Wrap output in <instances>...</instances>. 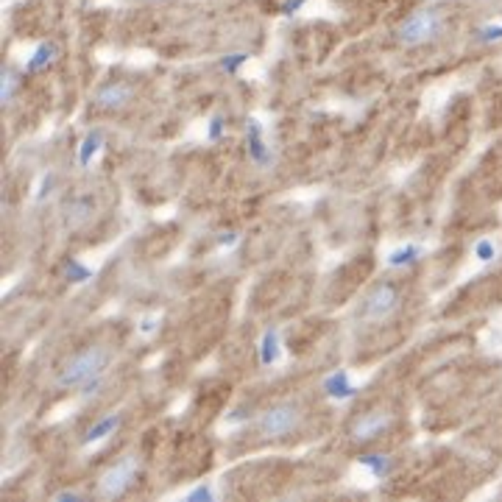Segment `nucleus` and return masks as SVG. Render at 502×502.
Segmentation results:
<instances>
[{"label":"nucleus","mask_w":502,"mask_h":502,"mask_svg":"<svg viewBox=\"0 0 502 502\" xmlns=\"http://www.w3.org/2000/svg\"><path fill=\"white\" fill-rule=\"evenodd\" d=\"M109 360H112V352H109L106 346H87L84 352L73 354V357L62 366V371H59V377H56V388L84 385L87 380L103 374V368L109 366Z\"/></svg>","instance_id":"f257e3e1"},{"label":"nucleus","mask_w":502,"mask_h":502,"mask_svg":"<svg viewBox=\"0 0 502 502\" xmlns=\"http://www.w3.org/2000/svg\"><path fill=\"white\" fill-rule=\"evenodd\" d=\"M438 31H441V17H438V11L422 8V11H413V14L396 28V39H399L405 48H416V45H424V42L436 39Z\"/></svg>","instance_id":"f03ea898"},{"label":"nucleus","mask_w":502,"mask_h":502,"mask_svg":"<svg viewBox=\"0 0 502 502\" xmlns=\"http://www.w3.org/2000/svg\"><path fill=\"white\" fill-rule=\"evenodd\" d=\"M134 475H137V458H123L117 461L115 466H109L101 480H98V497L103 500H117L129 492V486L134 483Z\"/></svg>","instance_id":"7ed1b4c3"},{"label":"nucleus","mask_w":502,"mask_h":502,"mask_svg":"<svg viewBox=\"0 0 502 502\" xmlns=\"http://www.w3.org/2000/svg\"><path fill=\"white\" fill-rule=\"evenodd\" d=\"M296 424H299V408L290 405V402H282V405H273L271 410L262 413V419H259V433H262L265 438H282V436H287Z\"/></svg>","instance_id":"20e7f679"},{"label":"nucleus","mask_w":502,"mask_h":502,"mask_svg":"<svg viewBox=\"0 0 502 502\" xmlns=\"http://www.w3.org/2000/svg\"><path fill=\"white\" fill-rule=\"evenodd\" d=\"M396 307H399V290H396L394 285L382 282V285H377V287L366 296V301H363V318H366V321H385Z\"/></svg>","instance_id":"39448f33"},{"label":"nucleus","mask_w":502,"mask_h":502,"mask_svg":"<svg viewBox=\"0 0 502 502\" xmlns=\"http://www.w3.org/2000/svg\"><path fill=\"white\" fill-rule=\"evenodd\" d=\"M391 422H394L391 413H382V410L366 413L352 424V441H374L377 436H382L391 427Z\"/></svg>","instance_id":"423d86ee"},{"label":"nucleus","mask_w":502,"mask_h":502,"mask_svg":"<svg viewBox=\"0 0 502 502\" xmlns=\"http://www.w3.org/2000/svg\"><path fill=\"white\" fill-rule=\"evenodd\" d=\"M131 98H134V87L123 84V81H115V84H103L95 92V106L106 109V112H115V109H123Z\"/></svg>","instance_id":"0eeeda50"},{"label":"nucleus","mask_w":502,"mask_h":502,"mask_svg":"<svg viewBox=\"0 0 502 502\" xmlns=\"http://www.w3.org/2000/svg\"><path fill=\"white\" fill-rule=\"evenodd\" d=\"M95 213V204L89 199H73L64 204V227L67 229H78L84 227Z\"/></svg>","instance_id":"6e6552de"},{"label":"nucleus","mask_w":502,"mask_h":502,"mask_svg":"<svg viewBox=\"0 0 502 502\" xmlns=\"http://www.w3.org/2000/svg\"><path fill=\"white\" fill-rule=\"evenodd\" d=\"M324 391H327V396H332V399H352L357 388L349 382V374H346V371H335V374H329V377L324 380Z\"/></svg>","instance_id":"1a4fd4ad"},{"label":"nucleus","mask_w":502,"mask_h":502,"mask_svg":"<svg viewBox=\"0 0 502 502\" xmlns=\"http://www.w3.org/2000/svg\"><path fill=\"white\" fill-rule=\"evenodd\" d=\"M249 154L257 165H265L268 162V151L262 145V129L257 120H249Z\"/></svg>","instance_id":"9d476101"},{"label":"nucleus","mask_w":502,"mask_h":502,"mask_svg":"<svg viewBox=\"0 0 502 502\" xmlns=\"http://www.w3.org/2000/svg\"><path fill=\"white\" fill-rule=\"evenodd\" d=\"M53 56H56V45H53V42H42V45L31 53V59H28L25 70H28V73H36V70L48 67V64L53 62Z\"/></svg>","instance_id":"9b49d317"},{"label":"nucleus","mask_w":502,"mask_h":502,"mask_svg":"<svg viewBox=\"0 0 502 502\" xmlns=\"http://www.w3.org/2000/svg\"><path fill=\"white\" fill-rule=\"evenodd\" d=\"M276 357H279V335H276V329H268L259 343V360H262V366H271V363H276Z\"/></svg>","instance_id":"f8f14e48"},{"label":"nucleus","mask_w":502,"mask_h":502,"mask_svg":"<svg viewBox=\"0 0 502 502\" xmlns=\"http://www.w3.org/2000/svg\"><path fill=\"white\" fill-rule=\"evenodd\" d=\"M103 145V134L95 129V131H89L87 137H84V143H81V151H78V162L81 165H89V159L98 154V148Z\"/></svg>","instance_id":"ddd939ff"},{"label":"nucleus","mask_w":502,"mask_h":502,"mask_svg":"<svg viewBox=\"0 0 502 502\" xmlns=\"http://www.w3.org/2000/svg\"><path fill=\"white\" fill-rule=\"evenodd\" d=\"M120 424V416H106L103 422H98L95 427H89L87 430V436H84V444H92V441H101V438H106L115 427Z\"/></svg>","instance_id":"4468645a"},{"label":"nucleus","mask_w":502,"mask_h":502,"mask_svg":"<svg viewBox=\"0 0 502 502\" xmlns=\"http://www.w3.org/2000/svg\"><path fill=\"white\" fill-rule=\"evenodd\" d=\"M360 464L368 466L374 478H385V475H391V461H388L385 455H360Z\"/></svg>","instance_id":"2eb2a0df"},{"label":"nucleus","mask_w":502,"mask_h":502,"mask_svg":"<svg viewBox=\"0 0 502 502\" xmlns=\"http://www.w3.org/2000/svg\"><path fill=\"white\" fill-rule=\"evenodd\" d=\"M419 254H422V249L419 246H405V249H396L388 254V265H408V262H416L419 259Z\"/></svg>","instance_id":"dca6fc26"},{"label":"nucleus","mask_w":502,"mask_h":502,"mask_svg":"<svg viewBox=\"0 0 502 502\" xmlns=\"http://www.w3.org/2000/svg\"><path fill=\"white\" fill-rule=\"evenodd\" d=\"M14 92H17V76H14L11 70H6V73H3V84H0V98H3V103H8V101L14 98Z\"/></svg>","instance_id":"f3484780"},{"label":"nucleus","mask_w":502,"mask_h":502,"mask_svg":"<svg viewBox=\"0 0 502 502\" xmlns=\"http://www.w3.org/2000/svg\"><path fill=\"white\" fill-rule=\"evenodd\" d=\"M64 273H67V279H73V282H87L92 273H89V268H84L81 262H76V259H70L67 262V268H64Z\"/></svg>","instance_id":"a211bd4d"},{"label":"nucleus","mask_w":502,"mask_h":502,"mask_svg":"<svg viewBox=\"0 0 502 502\" xmlns=\"http://www.w3.org/2000/svg\"><path fill=\"white\" fill-rule=\"evenodd\" d=\"M246 59H249V53H232V56H227V59L221 62V67H224L227 73H238V67H241Z\"/></svg>","instance_id":"6ab92c4d"},{"label":"nucleus","mask_w":502,"mask_h":502,"mask_svg":"<svg viewBox=\"0 0 502 502\" xmlns=\"http://www.w3.org/2000/svg\"><path fill=\"white\" fill-rule=\"evenodd\" d=\"M478 39H480V42H497V39H502V25H486V28H480Z\"/></svg>","instance_id":"aec40b11"},{"label":"nucleus","mask_w":502,"mask_h":502,"mask_svg":"<svg viewBox=\"0 0 502 502\" xmlns=\"http://www.w3.org/2000/svg\"><path fill=\"white\" fill-rule=\"evenodd\" d=\"M475 254H478V259H483V262L494 259V243H492V241H480V243L475 246Z\"/></svg>","instance_id":"412c9836"},{"label":"nucleus","mask_w":502,"mask_h":502,"mask_svg":"<svg viewBox=\"0 0 502 502\" xmlns=\"http://www.w3.org/2000/svg\"><path fill=\"white\" fill-rule=\"evenodd\" d=\"M187 500L190 502H199V500H213V489L210 486H199V489H193L190 494H187Z\"/></svg>","instance_id":"4be33fe9"},{"label":"nucleus","mask_w":502,"mask_h":502,"mask_svg":"<svg viewBox=\"0 0 502 502\" xmlns=\"http://www.w3.org/2000/svg\"><path fill=\"white\" fill-rule=\"evenodd\" d=\"M224 134V120L221 117H213V123H210V140H218Z\"/></svg>","instance_id":"5701e85b"},{"label":"nucleus","mask_w":502,"mask_h":502,"mask_svg":"<svg viewBox=\"0 0 502 502\" xmlns=\"http://www.w3.org/2000/svg\"><path fill=\"white\" fill-rule=\"evenodd\" d=\"M304 3H307V0H285V3H282V14H296Z\"/></svg>","instance_id":"b1692460"},{"label":"nucleus","mask_w":502,"mask_h":502,"mask_svg":"<svg viewBox=\"0 0 502 502\" xmlns=\"http://www.w3.org/2000/svg\"><path fill=\"white\" fill-rule=\"evenodd\" d=\"M56 500H81V494L78 492H62V494H56Z\"/></svg>","instance_id":"393cba45"},{"label":"nucleus","mask_w":502,"mask_h":502,"mask_svg":"<svg viewBox=\"0 0 502 502\" xmlns=\"http://www.w3.org/2000/svg\"><path fill=\"white\" fill-rule=\"evenodd\" d=\"M235 241H238V235H235V232H227V235L221 238V246H235Z\"/></svg>","instance_id":"a878e982"},{"label":"nucleus","mask_w":502,"mask_h":502,"mask_svg":"<svg viewBox=\"0 0 502 502\" xmlns=\"http://www.w3.org/2000/svg\"><path fill=\"white\" fill-rule=\"evenodd\" d=\"M154 321H157V318H145V321H143V327H140V329H143V332H151V329H154V327H157V324H154Z\"/></svg>","instance_id":"bb28decb"},{"label":"nucleus","mask_w":502,"mask_h":502,"mask_svg":"<svg viewBox=\"0 0 502 502\" xmlns=\"http://www.w3.org/2000/svg\"><path fill=\"white\" fill-rule=\"evenodd\" d=\"M148 3H159V0H148Z\"/></svg>","instance_id":"cd10ccee"}]
</instances>
